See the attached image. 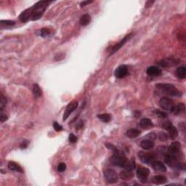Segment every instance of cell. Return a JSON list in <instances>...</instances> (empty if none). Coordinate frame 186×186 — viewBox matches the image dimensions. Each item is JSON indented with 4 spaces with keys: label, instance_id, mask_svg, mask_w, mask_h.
<instances>
[{
    "label": "cell",
    "instance_id": "cell-1",
    "mask_svg": "<svg viewBox=\"0 0 186 186\" xmlns=\"http://www.w3.org/2000/svg\"><path fill=\"white\" fill-rule=\"evenodd\" d=\"M52 2L49 1H42L38 2L37 3L35 4L34 6H32L33 9V14L32 17V20H37L40 19L44 15V11L47 8L50 4H51Z\"/></svg>",
    "mask_w": 186,
    "mask_h": 186
},
{
    "label": "cell",
    "instance_id": "cell-2",
    "mask_svg": "<svg viewBox=\"0 0 186 186\" xmlns=\"http://www.w3.org/2000/svg\"><path fill=\"white\" fill-rule=\"evenodd\" d=\"M157 89L160 90L168 95L173 97H180L182 95V92L176 88L175 87L171 84H166V83H158L156 84Z\"/></svg>",
    "mask_w": 186,
    "mask_h": 186
},
{
    "label": "cell",
    "instance_id": "cell-3",
    "mask_svg": "<svg viewBox=\"0 0 186 186\" xmlns=\"http://www.w3.org/2000/svg\"><path fill=\"white\" fill-rule=\"evenodd\" d=\"M110 161L112 165L120 166V167H125L128 160L127 157L123 154H121V152H119V151L118 152L113 153V156L110 157Z\"/></svg>",
    "mask_w": 186,
    "mask_h": 186
},
{
    "label": "cell",
    "instance_id": "cell-4",
    "mask_svg": "<svg viewBox=\"0 0 186 186\" xmlns=\"http://www.w3.org/2000/svg\"><path fill=\"white\" fill-rule=\"evenodd\" d=\"M104 177L106 181L110 184H113L117 183L118 181V174L113 169H108L104 171Z\"/></svg>",
    "mask_w": 186,
    "mask_h": 186
},
{
    "label": "cell",
    "instance_id": "cell-5",
    "mask_svg": "<svg viewBox=\"0 0 186 186\" xmlns=\"http://www.w3.org/2000/svg\"><path fill=\"white\" fill-rule=\"evenodd\" d=\"M180 143L179 142H173L169 147V148L166 151V154L169 155V156L179 157V154L180 152V149H181V146H180Z\"/></svg>",
    "mask_w": 186,
    "mask_h": 186
},
{
    "label": "cell",
    "instance_id": "cell-6",
    "mask_svg": "<svg viewBox=\"0 0 186 186\" xmlns=\"http://www.w3.org/2000/svg\"><path fill=\"white\" fill-rule=\"evenodd\" d=\"M159 105L161 108H163L164 110H170V111H172V108L174 106L173 100L172 99L167 98V97H163L162 98H161Z\"/></svg>",
    "mask_w": 186,
    "mask_h": 186
},
{
    "label": "cell",
    "instance_id": "cell-7",
    "mask_svg": "<svg viewBox=\"0 0 186 186\" xmlns=\"http://www.w3.org/2000/svg\"><path fill=\"white\" fill-rule=\"evenodd\" d=\"M139 158L143 163L150 164L156 159V156L153 153H144L140 152L138 154Z\"/></svg>",
    "mask_w": 186,
    "mask_h": 186
},
{
    "label": "cell",
    "instance_id": "cell-8",
    "mask_svg": "<svg viewBox=\"0 0 186 186\" xmlns=\"http://www.w3.org/2000/svg\"><path fill=\"white\" fill-rule=\"evenodd\" d=\"M149 174H150V170L143 166H140L137 170V177L141 182H146Z\"/></svg>",
    "mask_w": 186,
    "mask_h": 186
},
{
    "label": "cell",
    "instance_id": "cell-9",
    "mask_svg": "<svg viewBox=\"0 0 186 186\" xmlns=\"http://www.w3.org/2000/svg\"><path fill=\"white\" fill-rule=\"evenodd\" d=\"M77 107H78V102L76 101L71 102V103L68 105L63 114V121H65V120L69 118V116L73 113V110L76 109Z\"/></svg>",
    "mask_w": 186,
    "mask_h": 186
},
{
    "label": "cell",
    "instance_id": "cell-10",
    "mask_svg": "<svg viewBox=\"0 0 186 186\" xmlns=\"http://www.w3.org/2000/svg\"><path fill=\"white\" fill-rule=\"evenodd\" d=\"M32 14H33V9L32 7H30V8L27 9L26 10L23 11L20 15V16H19V19H20L21 22L26 23L28 22L30 19H32Z\"/></svg>",
    "mask_w": 186,
    "mask_h": 186
},
{
    "label": "cell",
    "instance_id": "cell-11",
    "mask_svg": "<svg viewBox=\"0 0 186 186\" xmlns=\"http://www.w3.org/2000/svg\"><path fill=\"white\" fill-rule=\"evenodd\" d=\"M132 35H133L132 34H127V36H126L123 39L120 41V42H119V43H118L117 44H116V45L114 46L113 48H112L111 51H110V55H113V53H115V52H116V51H118V50H119L120 49V48L122 47V46H123L124 45H125V44L126 43V42H127L128 40L129 39H130V38L132 37Z\"/></svg>",
    "mask_w": 186,
    "mask_h": 186
},
{
    "label": "cell",
    "instance_id": "cell-12",
    "mask_svg": "<svg viewBox=\"0 0 186 186\" xmlns=\"http://www.w3.org/2000/svg\"><path fill=\"white\" fill-rule=\"evenodd\" d=\"M127 73H128L127 67L125 65H121L116 69L115 72H114V75H115L116 78L121 79L124 78L125 76H127Z\"/></svg>",
    "mask_w": 186,
    "mask_h": 186
},
{
    "label": "cell",
    "instance_id": "cell-13",
    "mask_svg": "<svg viewBox=\"0 0 186 186\" xmlns=\"http://www.w3.org/2000/svg\"><path fill=\"white\" fill-rule=\"evenodd\" d=\"M151 166L156 171L160 172H165L166 171V167L162 162L159 161H154L151 163Z\"/></svg>",
    "mask_w": 186,
    "mask_h": 186
},
{
    "label": "cell",
    "instance_id": "cell-14",
    "mask_svg": "<svg viewBox=\"0 0 186 186\" xmlns=\"http://www.w3.org/2000/svg\"><path fill=\"white\" fill-rule=\"evenodd\" d=\"M146 73L147 74L151 76H158L162 73V70L158 67L153 65V66H150L147 69Z\"/></svg>",
    "mask_w": 186,
    "mask_h": 186
},
{
    "label": "cell",
    "instance_id": "cell-15",
    "mask_svg": "<svg viewBox=\"0 0 186 186\" xmlns=\"http://www.w3.org/2000/svg\"><path fill=\"white\" fill-rule=\"evenodd\" d=\"M172 113L175 114V115H180V114H183L185 112V104L181 102V103H178L177 105L174 106L172 108Z\"/></svg>",
    "mask_w": 186,
    "mask_h": 186
},
{
    "label": "cell",
    "instance_id": "cell-16",
    "mask_svg": "<svg viewBox=\"0 0 186 186\" xmlns=\"http://www.w3.org/2000/svg\"><path fill=\"white\" fill-rule=\"evenodd\" d=\"M140 147L143 150H151L154 147V142L151 140H144L140 143Z\"/></svg>",
    "mask_w": 186,
    "mask_h": 186
},
{
    "label": "cell",
    "instance_id": "cell-17",
    "mask_svg": "<svg viewBox=\"0 0 186 186\" xmlns=\"http://www.w3.org/2000/svg\"><path fill=\"white\" fill-rule=\"evenodd\" d=\"M175 61L173 59V58H166L165 59L162 60L158 64L161 65L162 67L164 68H167V67H170L172 66V65H175Z\"/></svg>",
    "mask_w": 186,
    "mask_h": 186
},
{
    "label": "cell",
    "instance_id": "cell-18",
    "mask_svg": "<svg viewBox=\"0 0 186 186\" xmlns=\"http://www.w3.org/2000/svg\"><path fill=\"white\" fill-rule=\"evenodd\" d=\"M140 125L144 129H149L154 127V124H153L152 121L148 118H144V119H141L140 122Z\"/></svg>",
    "mask_w": 186,
    "mask_h": 186
},
{
    "label": "cell",
    "instance_id": "cell-19",
    "mask_svg": "<svg viewBox=\"0 0 186 186\" xmlns=\"http://www.w3.org/2000/svg\"><path fill=\"white\" fill-rule=\"evenodd\" d=\"M119 176L123 180H129L133 177L134 174L132 173V171H129V170L125 169L123 171L120 172Z\"/></svg>",
    "mask_w": 186,
    "mask_h": 186
},
{
    "label": "cell",
    "instance_id": "cell-20",
    "mask_svg": "<svg viewBox=\"0 0 186 186\" xmlns=\"http://www.w3.org/2000/svg\"><path fill=\"white\" fill-rule=\"evenodd\" d=\"M166 181H167L166 177L163 175H156L152 179V183L155 185H162L166 183Z\"/></svg>",
    "mask_w": 186,
    "mask_h": 186
},
{
    "label": "cell",
    "instance_id": "cell-21",
    "mask_svg": "<svg viewBox=\"0 0 186 186\" xmlns=\"http://www.w3.org/2000/svg\"><path fill=\"white\" fill-rule=\"evenodd\" d=\"M8 168L10 170H12V171L20 172V173H23V168L21 167L19 164H17V163H15L14 162H9L8 163Z\"/></svg>",
    "mask_w": 186,
    "mask_h": 186
},
{
    "label": "cell",
    "instance_id": "cell-22",
    "mask_svg": "<svg viewBox=\"0 0 186 186\" xmlns=\"http://www.w3.org/2000/svg\"><path fill=\"white\" fill-rule=\"evenodd\" d=\"M140 135V131L137 129H128V130L126 132V135H127L128 137L132 139L138 137Z\"/></svg>",
    "mask_w": 186,
    "mask_h": 186
},
{
    "label": "cell",
    "instance_id": "cell-23",
    "mask_svg": "<svg viewBox=\"0 0 186 186\" xmlns=\"http://www.w3.org/2000/svg\"><path fill=\"white\" fill-rule=\"evenodd\" d=\"M91 22V16L89 14H84L81 17L80 24L82 26H86Z\"/></svg>",
    "mask_w": 186,
    "mask_h": 186
},
{
    "label": "cell",
    "instance_id": "cell-24",
    "mask_svg": "<svg viewBox=\"0 0 186 186\" xmlns=\"http://www.w3.org/2000/svg\"><path fill=\"white\" fill-rule=\"evenodd\" d=\"M176 74L179 79H185L186 77V69L185 66H180L177 68V71H176Z\"/></svg>",
    "mask_w": 186,
    "mask_h": 186
},
{
    "label": "cell",
    "instance_id": "cell-25",
    "mask_svg": "<svg viewBox=\"0 0 186 186\" xmlns=\"http://www.w3.org/2000/svg\"><path fill=\"white\" fill-rule=\"evenodd\" d=\"M32 92H33V94H34V96L36 98H39V97L42 96V90H41L39 86V84H34V85H33Z\"/></svg>",
    "mask_w": 186,
    "mask_h": 186
},
{
    "label": "cell",
    "instance_id": "cell-26",
    "mask_svg": "<svg viewBox=\"0 0 186 186\" xmlns=\"http://www.w3.org/2000/svg\"><path fill=\"white\" fill-rule=\"evenodd\" d=\"M167 131L169 132V137L172 140H175L176 138H177V137L178 135V132H177V129H176V128L174 127L173 125H172L171 127L169 128V129Z\"/></svg>",
    "mask_w": 186,
    "mask_h": 186
},
{
    "label": "cell",
    "instance_id": "cell-27",
    "mask_svg": "<svg viewBox=\"0 0 186 186\" xmlns=\"http://www.w3.org/2000/svg\"><path fill=\"white\" fill-rule=\"evenodd\" d=\"M98 118L100 120H101L102 122L108 123V122H109L110 121V119H111V116L108 113H102L98 115Z\"/></svg>",
    "mask_w": 186,
    "mask_h": 186
},
{
    "label": "cell",
    "instance_id": "cell-28",
    "mask_svg": "<svg viewBox=\"0 0 186 186\" xmlns=\"http://www.w3.org/2000/svg\"><path fill=\"white\" fill-rule=\"evenodd\" d=\"M135 166H136V164H135V160L131 159L129 161H127V164H126V165L124 168H125L126 169L129 170V171H132V170L135 169Z\"/></svg>",
    "mask_w": 186,
    "mask_h": 186
},
{
    "label": "cell",
    "instance_id": "cell-29",
    "mask_svg": "<svg viewBox=\"0 0 186 186\" xmlns=\"http://www.w3.org/2000/svg\"><path fill=\"white\" fill-rule=\"evenodd\" d=\"M39 35L44 38L47 37V36H49L50 35V29H48L46 28H42L41 30H39Z\"/></svg>",
    "mask_w": 186,
    "mask_h": 186
},
{
    "label": "cell",
    "instance_id": "cell-30",
    "mask_svg": "<svg viewBox=\"0 0 186 186\" xmlns=\"http://www.w3.org/2000/svg\"><path fill=\"white\" fill-rule=\"evenodd\" d=\"M6 104H7V98L2 94H1V97H0V110H1V111H2Z\"/></svg>",
    "mask_w": 186,
    "mask_h": 186
},
{
    "label": "cell",
    "instance_id": "cell-31",
    "mask_svg": "<svg viewBox=\"0 0 186 186\" xmlns=\"http://www.w3.org/2000/svg\"><path fill=\"white\" fill-rule=\"evenodd\" d=\"M15 22L13 20H1L0 24L2 26H14Z\"/></svg>",
    "mask_w": 186,
    "mask_h": 186
},
{
    "label": "cell",
    "instance_id": "cell-32",
    "mask_svg": "<svg viewBox=\"0 0 186 186\" xmlns=\"http://www.w3.org/2000/svg\"><path fill=\"white\" fill-rule=\"evenodd\" d=\"M66 169V164H65V163L61 162L59 164H58V171L60 172H63L65 171V170Z\"/></svg>",
    "mask_w": 186,
    "mask_h": 186
},
{
    "label": "cell",
    "instance_id": "cell-33",
    "mask_svg": "<svg viewBox=\"0 0 186 186\" xmlns=\"http://www.w3.org/2000/svg\"><path fill=\"white\" fill-rule=\"evenodd\" d=\"M158 139L161 141H166L168 139V135L164 132H160L159 135H158Z\"/></svg>",
    "mask_w": 186,
    "mask_h": 186
},
{
    "label": "cell",
    "instance_id": "cell-34",
    "mask_svg": "<svg viewBox=\"0 0 186 186\" xmlns=\"http://www.w3.org/2000/svg\"><path fill=\"white\" fill-rule=\"evenodd\" d=\"M53 127H54V129H55V130L57 132H60V131L63 130V127H62V126L60 125L56 121H55L53 123Z\"/></svg>",
    "mask_w": 186,
    "mask_h": 186
},
{
    "label": "cell",
    "instance_id": "cell-35",
    "mask_svg": "<svg viewBox=\"0 0 186 186\" xmlns=\"http://www.w3.org/2000/svg\"><path fill=\"white\" fill-rule=\"evenodd\" d=\"M69 142L71 143H75L77 141V137H76L73 133H71V134H70V135L69 137Z\"/></svg>",
    "mask_w": 186,
    "mask_h": 186
},
{
    "label": "cell",
    "instance_id": "cell-36",
    "mask_svg": "<svg viewBox=\"0 0 186 186\" xmlns=\"http://www.w3.org/2000/svg\"><path fill=\"white\" fill-rule=\"evenodd\" d=\"M155 113H156L158 116H159V117H162V118L166 117V116H167V114H166V113H164V112H163V111H161V110H155Z\"/></svg>",
    "mask_w": 186,
    "mask_h": 186
},
{
    "label": "cell",
    "instance_id": "cell-37",
    "mask_svg": "<svg viewBox=\"0 0 186 186\" xmlns=\"http://www.w3.org/2000/svg\"><path fill=\"white\" fill-rule=\"evenodd\" d=\"M7 119H8L7 116L2 112L1 115H0V121H1V122H2V123H3V122H5Z\"/></svg>",
    "mask_w": 186,
    "mask_h": 186
},
{
    "label": "cell",
    "instance_id": "cell-38",
    "mask_svg": "<svg viewBox=\"0 0 186 186\" xmlns=\"http://www.w3.org/2000/svg\"><path fill=\"white\" fill-rule=\"evenodd\" d=\"M28 141L24 140L23 142V143H21V144H20V148L21 149L26 148L27 147H28Z\"/></svg>",
    "mask_w": 186,
    "mask_h": 186
},
{
    "label": "cell",
    "instance_id": "cell-39",
    "mask_svg": "<svg viewBox=\"0 0 186 186\" xmlns=\"http://www.w3.org/2000/svg\"><path fill=\"white\" fill-rule=\"evenodd\" d=\"M93 2V1H85V2H82L81 3V7H84V6H86V5H90V4H91V3H92Z\"/></svg>",
    "mask_w": 186,
    "mask_h": 186
},
{
    "label": "cell",
    "instance_id": "cell-40",
    "mask_svg": "<svg viewBox=\"0 0 186 186\" xmlns=\"http://www.w3.org/2000/svg\"><path fill=\"white\" fill-rule=\"evenodd\" d=\"M148 137H150V139H149V140H153L156 139V135H155L154 133H150V134H149Z\"/></svg>",
    "mask_w": 186,
    "mask_h": 186
}]
</instances>
